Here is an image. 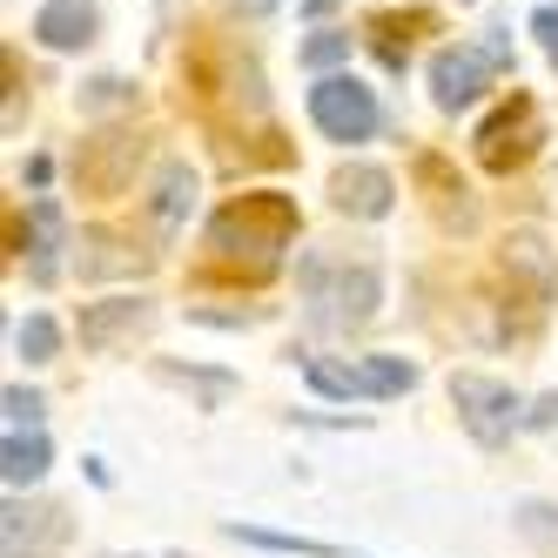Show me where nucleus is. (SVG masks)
<instances>
[{"label": "nucleus", "mask_w": 558, "mask_h": 558, "mask_svg": "<svg viewBox=\"0 0 558 558\" xmlns=\"http://www.w3.org/2000/svg\"><path fill=\"white\" fill-rule=\"evenodd\" d=\"M182 95L203 122L235 129L243 114H263V68L222 34H195L182 54Z\"/></svg>", "instance_id": "obj_1"}, {"label": "nucleus", "mask_w": 558, "mask_h": 558, "mask_svg": "<svg viewBox=\"0 0 558 558\" xmlns=\"http://www.w3.org/2000/svg\"><path fill=\"white\" fill-rule=\"evenodd\" d=\"M290 235H296V203H290V195H269V189L235 195V203H222L209 216V250H216V263L250 269V276H269L276 256L290 250Z\"/></svg>", "instance_id": "obj_2"}, {"label": "nucleus", "mask_w": 558, "mask_h": 558, "mask_svg": "<svg viewBox=\"0 0 558 558\" xmlns=\"http://www.w3.org/2000/svg\"><path fill=\"white\" fill-rule=\"evenodd\" d=\"M296 283H303V303H310V324L330 330V337H350L364 330L377 303H384V283L371 263H350V256H303L296 263Z\"/></svg>", "instance_id": "obj_3"}, {"label": "nucleus", "mask_w": 558, "mask_h": 558, "mask_svg": "<svg viewBox=\"0 0 558 558\" xmlns=\"http://www.w3.org/2000/svg\"><path fill=\"white\" fill-rule=\"evenodd\" d=\"M545 142V122H538V101L532 95H511L498 114H485V129H477V162H485L492 175H511L525 169L532 155Z\"/></svg>", "instance_id": "obj_4"}, {"label": "nucleus", "mask_w": 558, "mask_h": 558, "mask_svg": "<svg viewBox=\"0 0 558 558\" xmlns=\"http://www.w3.org/2000/svg\"><path fill=\"white\" fill-rule=\"evenodd\" d=\"M303 377L324 397H404L417 384V364H404V356H356V364H324V356H310Z\"/></svg>", "instance_id": "obj_5"}, {"label": "nucleus", "mask_w": 558, "mask_h": 558, "mask_svg": "<svg viewBox=\"0 0 558 558\" xmlns=\"http://www.w3.org/2000/svg\"><path fill=\"white\" fill-rule=\"evenodd\" d=\"M310 122L330 142H371L377 135V95L364 82H350V74H324L310 88Z\"/></svg>", "instance_id": "obj_6"}, {"label": "nucleus", "mask_w": 558, "mask_h": 558, "mask_svg": "<svg viewBox=\"0 0 558 558\" xmlns=\"http://www.w3.org/2000/svg\"><path fill=\"white\" fill-rule=\"evenodd\" d=\"M451 404H458V417H464V430L477 437V445H505V437L518 430V390L498 384V377L458 371L451 377Z\"/></svg>", "instance_id": "obj_7"}, {"label": "nucleus", "mask_w": 558, "mask_h": 558, "mask_svg": "<svg viewBox=\"0 0 558 558\" xmlns=\"http://www.w3.org/2000/svg\"><path fill=\"white\" fill-rule=\"evenodd\" d=\"M135 162H142V135L135 129H101L95 142H82L74 175H82L88 195H122L135 182Z\"/></svg>", "instance_id": "obj_8"}, {"label": "nucleus", "mask_w": 558, "mask_h": 558, "mask_svg": "<svg viewBox=\"0 0 558 558\" xmlns=\"http://www.w3.org/2000/svg\"><path fill=\"white\" fill-rule=\"evenodd\" d=\"M492 74H498V61L485 48H437L430 54V101L445 114H458V108H471L477 95H485Z\"/></svg>", "instance_id": "obj_9"}, {"label": "nucleus", "mask_w": 558, "mask_h": 558, "mask_svg": "<svg viewBox=\"0 0 558 558\" xmlns=\"http://www.w3.org/2000/svg\"><path fill=\"white\" fill-rule=\"evenodd\" d=\"M68 538V511L61 505H8L0 511V551L8 558H54Z\"/></svg>", "instance_id": "obj_10"}, {"label": "nucleus", "mask_w": 558, "mask_h": 558, "mask_svg": "<svg viewBox=\"0 0 558 558\" xmlns=\"http://www.w3.org/2000/svg\"><path fill=\"white\" fill-rule=\"evenodd\" d=\"M498 276L511 283V296L525 290V310H545V303H551V290H558V263H551V250L538 243L532 229L505 243V256H498Z\"/></svg>", "instance_id": "obj_11"}, {"label": "nucleus", "mask_w": 558, "mask_h": 558, "mask_svg": "<svg viewBox=\"0 0 558 558\" xmlns=\"http://www.w3.org/2000/svg\"><path fill=\"white\" fill-rule=\"evenodd\" d=\"M390 203H397V182H390L384 169H371V162H343V169L330 175V209H337V216L377 222V216H390Z\"/></svg>", "instance_id": "obj_12"}, {"label": "nucleus", "mask_w": 558, "mask_h": 558, "mask_svg": "<svg viewBox=\"0 0 558 558\" xmlns=\"http://www.w3.org/2000/svg\"><path fill=\"white\" fill-rule=\"evenodd\" d=\"M155 324V310L142 303V296H114V303H88L82 310V350H122V343H135L142 330Z\"/></svg>", "instance_id": "obj_13"}, {"label": "nucleus", "mask_w": 558, "mask_h": 558, "mask_svg": "<svg viewBox=\"0 0 558 558\" xmlns=\"http://www.w3.org/2000/svg\"><path fill=\"white\" fill-rule=\"evenodd\" d=\"M189 203H195L189 162H162V169H155V195H148V222H155V235H162V243L189 222Z\"/></svg>", "instance_id": "obj_14"}, {"label": "nucleus", "mask_w": 558, "mask_h": 558, "mask_svg": "<svg viewBox=\"0 0 558 558\" xmlns=\"http://www.w3.org/2000/svg\"><path fill=\"white\" fill-rule=\"evenodd\" d=\"M34 34H41L48 48H88L95 41V8L88 0H41V14H34Z\"/></svg>", "instance_id": "obj_15"}, {"label": "nucleus", "mask_w": 558, "mask_h": 558, "mask_svg": "<svg viewBox=\"0 0 558 558\" xmlns=\"http://www.w3.org/2000/svg\"><path fill=\"white\" fill-rule=\"evenodd\" d=\"M417 182L430 189V209H437V222H458V229H471V189L451 175V162H445V155H417Z\"/></svg>", "instance_id": "obj_16"}, {"label": "nucleus", "mask_w": 558, "mask_h": 558, "mask_svg": "<svg viewBox=\"0 0 558 558\" xmlns=\"http://www.w3.org/2000/svg\"><path fill=\"white\" fill-rule=\"evenodd\" d=\"M48 437L41 430H8V445H0V477H8V485L21 492V485H41L48 477Z\"/></svg>", "instance_id": "obj_17"}, {"label": "nucleus", "mask_w": 558, "mask_h": 558, "mask_svg": "<svg viewBox=\"0 0 558 558\" xmlns=\"http://www.w3.org/2000/svg\"><path fill=\"white\" fill-rule=\"evenodd\" d=\"M430 27V14L417 8V14H377L364 34H371V48L384 54V68H404V54H411V34H424Z\"/></svg>", "instance_id": "obj_18"}, {"label": "nucleus", "mask_w": 558, "mask_h": 558, "mask_svg": "<svg viewBox=\"0 0 558 558\" xmlns=\"http://www.w3.org/2000/svg\"><path fill=\"white\" fill-rule=\"evenodd\" d=\"M61 243H68L61 209L41 195V203H34V283H54V256H61Z\"/></svg>", "instance_id": "obj_19"}, {"label": "nucleus", "mask_w": 558, "mask_h": 558, "mask_svg": "<svg viewBox=\"0 0 558 558\" xmlns=\"http://www.w3.org/2000/svg\"><path fill=\"white\" fill-rule=\"evenodd\" d=\"M82 243H88V250H101V256H88V263H82V276H108V269H142V263H148V256H129V250H122V235H108V229H88Z\"/></svg>", "instance_id": "obj_20"}, {"label": "nucleus", "mask_w": 558, "mask_h": 558, "mask_svg": "<svg viewBox=\"0 0 558 558\" xmlns=\"http://www.w3.org/2000/svg\"><path fill=\"white\" fill-rule=\"evenodd\" d=\"M14 350L27 356V364H48V356L61 350V324L54 316H27V324L14 330Z\"/></svg>", "instance_id": "obj_21"}, {"label": "nucleus", "mask_w": 558, "mask_h": 558, "mask_svg": "<svg viewBox=\"0 0 558 558\" xmlns=\"http://www.w3.org/2000/svg\"><path fill=\"white\" fill-rule=\"evenodd\" d=\"M235 538H243V545H263V551H303V558H330V545H316V538H290V532H263V525H235Z\"/></svg>", "instance_id": "obj_22"}, {"label": "nucleus", "mask_w": 558, "mask_h": 558, "mask_svg": "<svg viewBox=\"0 0 558 558\" xmlns=\"http://www.w3.org/2000/svg\"><path fill=\"white\" fill-rule=\"evenodd\" d=\"M337 61H350V34H310L303 41V68H337Z\"/></svg>", "instance_id": "obj_23"}, {"label": "nucleus", "mask_w": 558, "mask_h": 558, "mask_svg": "<svg viewBox=\"0 0 558 558\" xmlns=\"http://www.w3.org/2000/svg\"><path fill=\"white\" fill-rule=\"evenodd\" d=\"M0 404H8V430H34V424H41V397L21 390V384H8V397H0Z\"/></svg>", "instance_id": "obj_24"}, {"label": "nucleus", "mask_w": 558, "mask_h": 558, "mask_svg": "<svg viewBox=\"0 0 558 558\" xmlns=\"http://www.w3.org/2000/svg\"><path fill=\"white\" fill-rule=\"evenodd\" d=\"M162 377H169V384H189V390H203V397H222V390H229V377H216V371H182V364H162Z\"/></svg>", "instance_id": "obj_25"}, {"label": "nucleus", "mask_w": 558, "mask_h": 558, "mask_svg": "<svg viewBox=\"0 0 558 558\" xmlns=\"http://www.w3.org/2000/svg\"><path fill=\"white\" fill-rule=\"evenodd\" d=\"M532 34H538V48H545L551 68H558V8H538V14H532Z\"/></svg>", "instance_id": "obj_26"}, {"label": "nucleus", "mask_w": 558, "mask_h": 558, "mask_svg": "<svg viewBox=\"0 0 558 558\" xmlns=\"http://www.w3.org/2000/svg\"><path fill=\"white\" fill-rule=\"evenodd\" d=\"M88 101H95V108H114V101H129V88H122V82H95Z\"/></svg>", "instance_id": "obj_27"}, {"label": "nucleus", "mask_w": 558, "mask_h": 558, "mask_svg": "<svg viewBox=\"0 0 558 558\" xmlns=\"http://www.w3.org/2000/svg\"><path fill=\"white\" fill-rule=\"evenodd\" d=\"M330 8H337V0H303V14H310V21H324Z\"/></svg>", "instance_id": "obj_28"}]
</instances>
